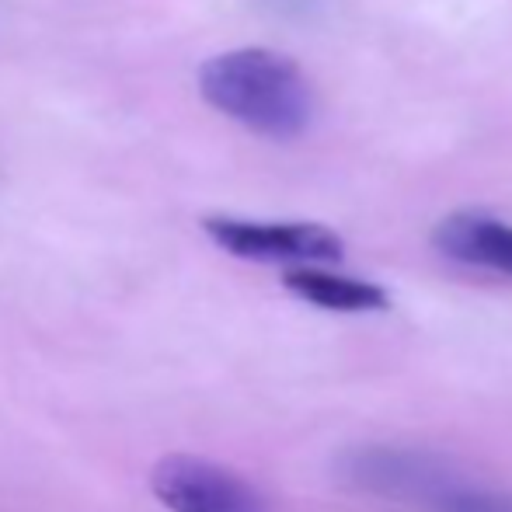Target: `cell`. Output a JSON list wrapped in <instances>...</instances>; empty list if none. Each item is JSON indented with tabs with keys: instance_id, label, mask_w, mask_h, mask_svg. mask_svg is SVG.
Wrapping results in <instances>:
<instances>
[{
	"instance_id": "obj_1",
	"label": "cell",
	"mask_w": 512,
	"mask_h": 512,
	"mask_svg": "<svg viewBox=\"0 0 512 512\" xmlns=\"http://www.w3.org/2000/svg\"><path fill=\"white\" fill-rule=\"evenodd\" d=\"M199 91L230 122L265 140H297L314 119L304 70L276 49L244 46L206 60Z\"/></svg>"
},
{
	"instance_id": "obj_2",
	"label": "cell",
	"mask_w": 512,
	"mask_h": 512,
	"mask_svg": "<svg viewBox=\"0 0 512 512\" xmlns=\"http://www.w3.org/2000/svg\"><path fill=\"white\" fill-rule=\"evenodd\" d=\"M206 234L223 251L244 262L269 265H331L342 262L345 248L335 230L321 223H265L237 220V216H213L206 220Z\"/></svg>"
},
{
	"instance_id": "obj_3",
	"label": "cell",
	"mask_w": 512,
	"mask_h": 512,
	"mask_svg": "<svg viewBox=\"0 0 512 512\" xmlns=\"http://www.w3.org/2000/svg\"><path fill=\"white\" fill-rule=\"evenodd\" d=\"M150 488L171 512H265L262 495L241 474L192 453L157 460Z\"/></svg>"
},
{
	"instance_id": "obj_4",
	"label": "cell",
	"mask_w": 512,
	"mask_h": 512,
	"mask_svg": "<svg viewBox=\"0 0 512 512\" xmlns=\"http://www.w3.org/2000/svg\"><path fill=\"white\" fill-rule=\"evenodd\" d=\"M338 478L349 488L373 495H398V499L432 502L457 474L446 471L439 460L398 446H356L338 460Z\"/></svg>"
},
{
	"instance_id": "obj_5",
	"label": "cell",
	"mask_w": 512,
	"mask_h": 512,
	"mask_svg": "<svg viewBox=\"0 0 512 512\" xmlns=\"http://www.w3.org/2000/svg\"><path fill=\"white\" fill-rule=\"evenodd\" d=\"M436 244L453 262L512 276V223L481 213H457L439 223Z\"/></svg>"
},
{
	"instance_id": "obj_6",
	"label": "cell",
	"mask_w": 512,
	"mask_h": 512,
	"mask_svg": "<svg viewBox=\"0 0 512 512\" xmlns=\"http://www.w3.org/2000/svg\"><path fill=\"white\" fill-rule=\"evenodd\" d=\"M286 290L297 293L300 300L338 314H363V310H384L387 293L366 279H352L342 272H328L321 265H293L283 276Z\"/></svg>"
},
{
	"instance_id": "obj_7",
	"label": "cell",
	"mask_w": 512,
	"mask_h": 512,
	"mask_svg": "<svg viewBox=\"0 0 512 512\" xmlns=\"http://www.w3.org/2000/svg\"><path fill=\"white\" fill-rule=\"evenodd\" d=\"M429 506L436 512H512V495L474 488V485H467V481L453 478Z\"/></svg>"
}]
</instances>
